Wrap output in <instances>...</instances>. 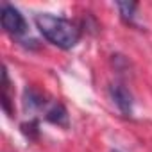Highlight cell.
Returning a JSON list of instances; mask_svg holds the SVG:
<instances>
[{"label": "cell", "instance_id": "1", "mask_svg": "<svg viewBox=\"0 0 152 152\" xmlns=\"http://www.w3.org/2000/svg\"><path fill=\"white\" fill-rule=\"evenodd\" d=\"M34 22L41 36L63 50L73 48L81 39V27L77 23H73L72 20L41 13V15H36Z\"/></svg>", "mask_w": 152, "mask_h": 152}, {"label": "cell", "instance_id": "2", "mask_svg": "<svg viewBox=\"0 0 152 152\" xmlns=\"http://www.w3.org/2000/svg\"><path fill=\"white\" fill-rule=\"evenodd\" d=\"M0 15H2V27L6 32H9L13 36H22L27 32V20L15 6L4 4Z\"/></svg>", "mask_w": 152, "mask_h": 152}, {"label": "cell", "instance_id": "3", "mask_svg": "<svg viewBox=\"0 0 152 152\" xmlns=\"http://www.w3.org/2000/svg\"><path fill=\"white\" fill-rule=\"evenodd\" d=\"M109 97L122 115H125V116L132 115V95L124 84H120V83L111 84L109 86Z\"/></svg>", "mask_w": 152, "mask_h": 152}, {"label": "cell", "instance_id": "4", "mask_svg": "<svg viewBox=\"0 0 152 152\" xmlns=\"http://www.w3.org/2000/svg\"><path fill=\"white\" fill-rule=\"evenodd\" d=\"M47 106V97L34 86H27L23 91V107L27 113H36Z\"/></svg>", "mask_w": 152, "mask_h": 152}, {"label": "cell", "instance_id": "5", "mask_svg": "<svg viewBox=\"0 0 152 152\" xmlns=\"http://www.w3.org/2000/svg\"><path fill=\"white\" fill-rule=\"evenodd\" d=\"M45 118L50 122V124H54V125H59V127H68V124H70V118H68V111H66V107L63 106V104H54L48 111H47V115H45Z\"/></svg>", "mask_w": 152, "mask_h": 152}, {"label": "cell", "instance_id": "6", "mask_svg": "<svg viewBox=\"0 0 152 152\" xmlns=\"http://www.w3.org/2000/svg\"><path fill=\"white\" fill-rule=\"evenodd\" d=\"M9 90H11V83H9V73H7V68L4 66V72H2V107H4V111L9 115V116H13V107H11V102H13V99H11V93H9Z\"/></svg>", "mask_w": 152, "mask_h": 152}, {"label": "cell", "instance_id": "7", "mask_svg": "<svg viewBox=\"0 0 152 152\" xmlns=\"http://www.w3.org/2000/svg\"><path fill=\"white\" fill-rule=\"evenodd\" d=\"M116 7H118V13H120L122 20L125 23L134 25V16H136L138 4L136 2H116Z\"/></svg>", "mask_w": 152, "mask_h": 152}, {"label": "cell", "instance_id": "8", "mask_svg": "<svg viewBox=\"0 0 152 152\" xmlns=\"http://www.w3.org/2000/svg\"><path fill=\"white\" fill-rule=\"evenodd\" d=\"M22 132L29 140H38V136H39V122L38 120H29V122L22 124Z\"/></svg>", "mask_w": 152, "mask_h": 152}, {"label": "cell", "instance_id": "9", "mask_svg": "<svg viewBox=\"0 0 152 152\" xmlns=\"http://www.w3.org/2000/svg\"><path fill=\"white\" fill-rule=\"evenodd\" d=\"M111 152H120V150H111Z\"/></svg>", "mask_w": 152, "mask_h": 152}]
</instances>
